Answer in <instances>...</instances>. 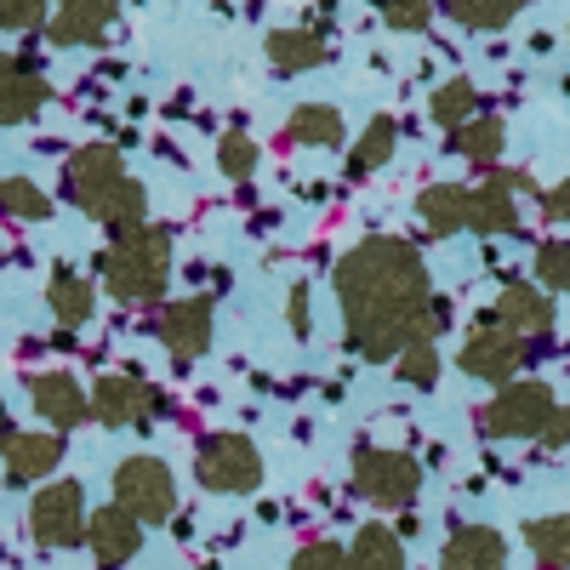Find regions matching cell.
Returning a JSON list of instances; mask_svg holds the SVG:
<instances>
[{
    "label": "cell",
    "mask_w": 570,
    "mask_h": 570,
    "mask_svg": "<svg viewBox=\"0 0 570 570\" xmlns=\"http://www.w3.org/2000/svg\"><path fill=\"white\" fill-rule=\"evenodd\" d=\"M331 292L343 308V343L348 354L389 365L411 343H422V320L434 303V279L411 240L400 234H371L331 268Z\"/></svg>",
    "instance_id": "6da1fadb"
},
{
    "label": "cell",
    "mask_w": 570,
    "mask_h": 570,
    "mask_svg": "<svg viewBox=\"0 0 570 570\" xmlns=\"http://www.w3.org/2000/svg\"><path fill=\"white\" fill-rule=\"evenodd\" d=\"M63 195L91 223H104L115 240L149 228V188L126 171V155L115 149V142H80V149L63 160Z\"/></svg>",
    "instance_id": "7a4b0ae2"
},
{
    "label": "cell",
    "mask_w": 570,
    "mask_h": 570,
    "mask_svg": "<svg viewBox=\"0 0 570 570\" xmlns=\"http://www.w3.org/2000/svg\"><path fill=\"white\" fill-rule=\"evenodd\" d=\"M98 274L115 303H160L171 285V228L149 223L137 234H120L115 246L98 252Z\"/></svg>",
    "instance_id": "3957f363"
},
{
    "label": "cell",
    "mask_w": 570,
    "mask_h": 570,
    "mask_svg": "<svg viewBox=\"0 0 570 570\" xmlns=\"http://www.w3.org/2000/svg\"><path fill=\"white\" fill-rule=\"evenodd\" d=\"M422 491V462L411 451H389V445H360L354 451V497H365L371 508L405 513Z\"/></svg>",
    "instance_id": "277c9868"
},
{
    "label": "cell",
    "mask_w": 570,
    "mask_h": 570,
    "mask_svg": "<svg viewBox=\"0 0 570 570\" xmlns=\"http://www.w3.org/2000/svg\"><path fill=\"white\" fill-rule=\"evenodd\" d=\"M195 480L212 497H252L263 485V451L246 434H206L195 445Z\"/></svg>",
    "instance_id": "5b68a950"
},
{
    "label": "cell",
    "mask_w": 570,
    "mask_h": 570,
    "mask_svg": "<svg viewBox=\"0 0 570 570\" xmlns=\"http://www.w3.org/2000/svg\"><path fill=\"white\" fill-rule=\"evenodd\" d=\"M553 411H559V400L548 383H508V389H497V400L473 411V422H480L485 440H542Z\"/></svg>",
    "instance_id": "8992f818"
},
{
    "label": "cell",
    "mask_w": 570,
    "mask_h": 570,
    "mask_svg": "<svg viewBox=\"0 0 570 570\" xmlns=\"http://www.w3.org/2000/svg\"><path fill=\"white\" fill-rule=\"evenodd\" d=\"M115 508H126L137 525H166L177 513V480L160 456H126L115 468Z\"/></svg>",
    "instance_id": "52a82bcc"
},
{
    "label": "cell",
    "mask_w": 570,
    "mask_h": 570,
    "mask_svg": "<svg viewBox=\"0 0 570 570\" xmlns=\"http://www.w3.org/2000/svg\"><path fill=\"white\" fill-rule=\"evenodd\" d=\"M86 485L80 480H46L29 497V537L40 548H80L86 542Z\"/></svg>",
    "instance_id": "ba28073f"
},
{
    "label": "cell",
    "mask_w": 570,
    "mask_h": 570,
    "mask_svg": "<svg viewBox=\"0 0 570 570\" xmlns=\"http://www.w3.org/2000/svg\"><path fill=\"white\" fill-rule=\"evenodd\" d=\"M519 195H537L542 200V188L531 171H485L480 188H468V228L473 234H485V240H497V234H513L519 228Z\"/></svg>",
    "instance_id": "9c48e42d"
},
{
    "label": "cell",
    "mask_w": 570,
    "mask_h": 570,
    "mask_svg": "<svg viewBox=\"0 0 570 570\" xmlns=\"http://www.w3.org/2000/svg\"><path fill=\"white\" fill-rule=\"evenodd\" d=\"M525 360H531V343L513 337V331H502V325H485V320L468 331V343H462V354H456L462 376H473V383H491V389L519 383Z\"/></svg>",
    "instance_id": "30bf717a"
},
{
    "label": "cell",
    "mask_w": 570,
    "mask_h": 570,
    "mask_svg": "<svg viewBox=\"0 0 570 570\" xmlns=\"http://www.w3.org/2000/svg\"><path fill=\"white\" fill-rule=\"evenodd\" d=\"M155 416H166V394L149 389L142 376H98L91 383V422L104 428H149Z\"/></svg>",
    "instance_id": "8fae6325"
},
{
    "label": "cell",
    "mask_w": 570,
    "mask_h": 570,
    "mask_svg": "<svg viewBox=\"0 0 570 570\" xmlns=\"http://www.w3.org/2000/svg\"><path fill=\"white\" fill-rule=\"evenodd\" d=\"M212 331H217V303L212 297H183V303H166L155 314V337L166 343L171 360H200L212 348Z\"/></svg>",
    "instance_id": "7c38bea8"
},
{
    "label": "cell",
    "mask_w": 570,
    "mask_h": 570,
    "mask_svg": "<svg viewBox=\"0 0 570 570\" xmlns=\"http://www.w3.org/2000/svg\"><path fill=\"white\" fill-rule=\"evenodd\" d=\"M553 320H559L553 297L542 292V285H525V279H508L497 292V303L485 308V325H502V331H513V337H525V343L548 337Z\"/></svg>",
    "instance_id": "4fadbf2b"
},
{
    "label": "cell",
    "mask_w": 570,
    "mask_h": 570,
    "mask_svg": "<svg viewBox=\"0 0 570 570\" xmlns=\"http://www.w3.org/2000/svg\"><path fill=\"white\" fill-rule=\"evenodd\" d=\"M29 405H35V416L52 428V434H69V428L91 422V389H80L69 371L29 376Z\"/></svg>",
    "instance_id": "5bb4252c"
},
{
    "label": "cell",
    "mask_w": 570,
    "mask_h": 570,
    "mask_svg": "<svg viewBox=\"0 0 570 570\" xmlns=\"http://www.w3.org/2000/svg\"><path fill=\"white\" fill-rule=\"evenodd\" d=\"M63 462V434H23V428H12L7 445H0V468H7V485L23 491V485H40L46 473H58Z\"/></svg>",
    "instance_id": "9a60e30c"
},
{
    "label": "cell",
    "mask_w": 570,
    "mask_h": 570,
    "mask_svg": "<svg viewBox=\"0 0 570 570\" xmlns=\"http://www.w3.org/2000/svg\"><path fill=\"white\" fill-rule=\"evenodd\" d=\"M120 23V7L115 0H69V7H58L52 18H46V40L52 46H104Z\"/></svg>",
    "instance_id": "2e32d148"
},
{
    "label": "cell",
    "mask_w": 570,
    "mask_h": 570,
    "mask_svg": "<svg viewBox=\"0 0 570 570\" xmlns=\"http://www.w3.org/2000/svg\"><path fill=\"white\" fill-rule=\"evenodd\" d=\"M86 548H91V559H98L104 570H120V564H131L137 559V548H142V525L126 513V508H98L86 519Z\"/></svg>",
    "instance_id": "e0dca14e"
},
{
    "label": "cell",
    "mask_w": 570,
    "mask_h": 570,
    "mask_svg": "<svg viewBox=\"0 0 570 570\" xmlns=\"http://www.w3.org/2000/svg\"><path fill=\"white\" fill-rule=\"evenodd\" d=\"M46 104H52V80H46L29 58H12L0 69V126H29Z\"/></svg>",
    "instance_id": "ac0fdd59"
},
{
    "label": "cell",
    "mask_w": 570,
    "mask_h": 570,
    "mask_svg": "<svg viewBox=\"0 0 570 570\" xmlns=\"http://www.w3.org/2000/svg\"><path fill=\"white\" fill-rule=\"evenodd\" d=\"M440 570H508V537L491 525H456L440 548Z\"/></svg>",
    "instance_id": "d6986e66"
},
{
    "label": "cell",
    "mask_w": 570,
    "mask_h": 570,
    "mask_svg": "<svg viewBox=\"0 0 570 570\" xmlns=\"http://www.w3.org/2000/svg\"><path fill=\"white\" fill-rule=\"evenodd\" d=\"M46 308H52V320L63 331H80L91 314H98V292H91V279L69 263H58L52 274H46Z\"/></svg>",
    "instance_id": "ffe728a7"
},
{
    "label": "cell",
    "mask_w": 570,
    "mask_h": 570,
    "mask_svg": "<svg viewBox=\"0 0 570 570\" xmlns=\"http://www.w3.org/2000/svg\"><path fill=\"white\" fill-rule=\"evenodd\" d=\"M416 217H422V234L451 240V234L468 228V188L462 183H428L416 195Z\"/></svg>",
    "instance_id": "44dd1931"
},
{
    "label": "cell",
    "mask_w": 570,
    "mask_h": 570,
    "mask_svg": "<svg viewBox=\"0 0 570 570\" xmlns=\"http://www.w3.org/2000/svg\"><path fill=\"white\" fill-rule=\"evenodd\" d=\"M263 52H268V63H274L279 75H303V69H320V63L331 58V46H325V35H314V29H268Z\"/></svg>",
    "instance_id": "7402d4cb"
},
{
    "label": "cell",
    "mask_w": 570,
    "mask_h": 570,
    "mask_svg": "<svg viewBox=\"0 0 570 570\" xmlns=\"http://www.w3.org/2000/svg\"><path fill=\"white\" fill-rule=\"evenodd\" d=\"M343 109L331 104H297L292 120H285V142H303V149H343Z\"/></svg>",
    "instance_id": "603a6c76"
},
{
    "label": "cell",
    "mask_w": 570,
    "mask_h": 570,
    "mask_svg": "<svg viewBox=\"0 0 570 570\" xmlns=\"http://www.w3.org/2000/svg\"><path fill=\"white\" fill-rule=\"evenodd\" d=\"M348 570H405V542H400V531L383 525V519L360 525L354 542H348Z\"/></svg>",
    "instance_id": "cb8c5ba5"
},
{
    "label": "cell",
    "mask_w": 570,
    "mask_h": 570,
    "mask_svg": "<svg viewBox=\"0 0 570 570\" xmlns=\"http://www.w3.org/2000/svg\"><path fill=\"white\" fill-rule=\"evenodd\" d=\"M502 142H508V126H502L497 115H473L468 126H456V131H451V149H456L468 166H480V171H497Z\"/></svg>",
    "instance_id": "d4e9b609"
},
{
    "label": "cell",
    "mask_w": 570,
    "mask_h": 570,
    "mask_svg": "<svg viewBox=\"0 0 570 570\" xmlns=\"http://www.w3.org/2000/svg\"><path fill=\"white\" fill-rule=\"evenodd\" d=\"M394 142H400V120H394V115H376V120L360 131V142L348 149V177L360 183V177H371V171H383V166L394 160Z\"/></svg>",
    "instance_id": "484cf974"
},
{
    "label": "cell",
    "mask_w": 570,
    "mask_h": 570,
    "mask_svg": "<svg viewBox=\"0 0 570 570\" xmlns=\"http://www.w3.org/2000/svg\"><path fill=\"white\" fill-rule=\"evenodd\" d=\"M473 115H480V86L462 80V75L440 80V86H434V98H428V120L445 126V137H451L456 126H468Z\"/></svg>",
    "instance_id": "4316f807"
},
{
    "label": "cell",
    "mask_w": 570,
    "mask_h": 570,
    "mask_svg": "<svg viewBox=\"0 0 570 570\" xmlns=\"http://www.w3.org/2000/svg\"><path fill=\"white\" fill-rule=\"evenodd\" d=\"M525 548L542 570H570V513L525 519Z\"/></svg>",
    "instance_id": "83f0119b"
},
{
    "label": "cell",
    "mask_w": 570,
    "mask_h": 570,
    "mask_svg": "<svg viewBox=\"0 0 570 570\" xmlns=\"http://www.w3.org/2000/svg\"><path fill=\"white\" fill-rule=\"evenodd\" d=\"M0 217L12 223H46L52 217V195L29 177H0Z\"/></svg>",
    "instance_id": "f1b7e54d"
},
{
    "label": "cell",
    "mask_w": 570,
    "mask_h": 570,
    "mask_svg": "<svg viewBox=\"0 0 570 570\" xmlns=\"http://www.w3.org/2000/svg\"><path fill=\"white\" fill-rule=\"evenodd\" d=\"M445 12L462 29H508L519 18V0H451Z\"/></svg>",
    "instance_id": "f546056e"
},
{
    "label": "cell",
    "mask_w": 570,
    "mask_h": 570,
    "mask_svg": "<svg viewBox=\"0 0 570 570\" xmlns=\"http://www.w3.org/2000/svg\"><path fill=\"white\" fill-rule=\"evenodd\" d=\"M257 160H263V149H257L252 131H223V137H217V171H223V177L246 183V177L257 171Z\"/></svg>",
    "instance_id": "4dcf8cb0"
},
{
    "label": "cell",
    "mask_w": 570,
    "mask_h": 570,
    "mask_svg": "<svg viewBox=\"0 0 570 570\" xmlns=\"http://www.w3.org/2000/svg\"><path fill=\"white\" fill-rule=\"evenodd\" d=\"M394 376L411 389H434L440 383V348L434 343H411L400 360H394Z\"/></svg>",
    "instance_id": "1f68e13d"
},
{
    "label": "cell",
    "mask_w": 570,
    "mask_h": 570,
    "mask_svg": "<svg viewBox=\"0 0 570 570\" xmlns=\"http://www.w3.org/2000/svg\"><path fill=\"white\" fill-rule=\"evenodd\" d=\"M537 285L542 292H570V240H542L537 246Z\"/></svg>",
    "instance_id": "d6a6232c"
},
{
    "label": "cell",
    "mask_w": 570,
    "mask_h": 570,
    "mask_svg": "<svg viewBox=\"0 0 570 570\" xmlns=\"http://www.w3.org/2000/svg\"><path fill=\"white\" fill-rule=\"evenodd\" d=\"M46 18L52 7H40V0H0V29L12 35H46Z\"/></svg>",
    "instance_id": "836d02e7"
},
{
    "label": "cell",
    "mask_w": 570,
    "mask_h": 570,
    "mask_svg": "<svg viewBox=\"0 0 570 570\" xmlns=\"http://www.w3.org/2000/svg\"><path fill=\"white\" fill-rule=\"evenodd\" d=\"M383 23L400 29V35H422L428 23H434V7H428V0H389V7H383Z\"/></svg>",
    "instance_id": "e575fe53"
},
{
    "label": "cell",
    "mask_w": 570,
    "mask_h": 570,
    "mask_svg": "<svg viewBox=\"0 0 570 570\" xmlns=\"http://www.w3.org/2000/svg\"><path fill=\"white\" fill-rule=\"evenodd\" d=\"M292 570H348V548H337V542H303Z\"/></svg>",
    "instance_id": "d590c367"
},
{
    "label": "cell",
    "mask_w": 570,
    "mask_h": 570,
    "mask_svg": "<svg viewBox=\"0 0 570 570\" xmlns=\"http://www.w3.org/2000/svg\"><path fill=\"white\" fill-rule=\"evenodd\" d=\"M285 325H292L297 337H308V285H303V279L285 292Z\"/></svg>",
    "instance_id": "8d00e7d4"
},
{
    "label": "cell",
    "mask_w": 570,
    "mask_h": 570,
    "mask_svg": "<svg viewBox=\"0 0 570 570\" xmlns=\"http://www.w3.org/2000/svg\"><path fill=\"white\" fill-rule=\"evenodd\" d=\"M537 445H548V451H564V445H570V405H559V411L548 416V428H542Z\"/></svg>",
    "instance_id": "74e56055"
},
{
    "label": "cell",
    "mask_w": 570,
    "mask_h": 570,
    "mask_svg": "<svg viewBox=\"0 0 570 570\" xmlns=\"http://www.w3.org/2000/svg\"><path fill=\"white\" fill-rule=\"evenodd\" d=\"M542 217H553V223H570V177H564V183H553L548 195H542Z\"/></svg>",
    "instance_id": "f35d334b"
},
{
    "label": "cell",
    "mask_w": 570,
    "mask_h": 570,
    "mask_svg": "<svg viewBox=\"0 0 570 570\" xmlns=\"http://www.w3.org/2000/svg\"><path fill=\"white\" fill-rule=\"evenodd\" d=\"M7 434H12V416H7V400H0V445H7Z\"/></svg>",
    "instance_id": "ab89813d"
},
{
    "label": "cell",
    "mask_w": 570,
    "mask_h": 570,
    "mask_svg": "<svg viewBox=\"0 0 570 570\" xmlns=\"http://www.w3.org/2000/svg\"><path fill=\"white\" fill-rule=\"evenodd\" d=\"M7 63H12V58H7V52H0V69H7Z\"/></svg>",
    "instance_id": "60d3db41"
}]
</instances>
